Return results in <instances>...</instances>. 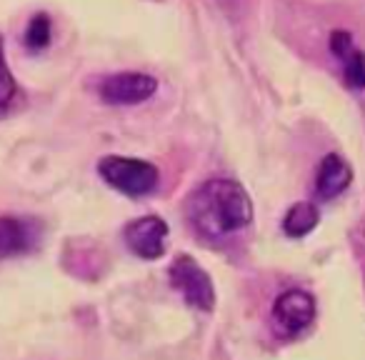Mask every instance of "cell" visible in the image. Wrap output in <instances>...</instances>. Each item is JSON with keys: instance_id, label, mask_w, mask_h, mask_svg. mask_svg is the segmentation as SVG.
<instances>
[{"instance_id": "obj_9", "label": "cell", "mask_w": 365, "mask_h": 360, "mask_svg": "<svg viewBox=\"0 0 365 360\" xmlns=\"http://www.w3.org/2000/svg\"><path fill=\"white\" fill-rule=\"evenodd\" d=\"M330 53L343 66L345 83L355 91L365 88V53L353 43V36L348 31H333L330 33Z\"/></svg>"}, {"instance_id": "obj_4", "label": "cell", "mask_w": 365, "mask_h": 360, "mask_svg": "<svg viewBox=\"0 0 365 360\" xmlns=\"http://www.w3.org/2000/svg\"><path fill=\"white\" fill-rule=\"evenodd\" d=\"M158 93V78L150 73H113V76L103 78L98 86V96L106 106H140V103L150 101Z\"/></svg>"}, {"instance_id": "obj_12", "label": "cell", "mask_w": 365, "mask_h": 360, "mask_svg": "<svg viewBox=\"0 0 365 360\" xmlns=\"http://www.w3.org/2000/svg\"><path fill=\"white\" fill-rule=\"evenodd\" d=\"M16 93H18L16 78H13L11 66L6 61V46H3V38H0V110L11 106Z\"/></svg>"}, {"instance_id": "obj_5", "label": "cell", "mask_w": 365, "mask_h": 360, "mask_svg": "<svg viewBox=\"0 0 365 360\" xmlns=\"http://www.w3.org/2000/svg\"><path fill=\"white\" fill-rule=\"evenodd\" d=\"M168 223L160 215H143L123 228V240L128 250L140 260H158L168 248Z\"/></svg>"}, {"instance_id": "obj_8", "label": "cell", "mask_w": 365, "mask_h": 360, "mask_svg": "<svg viewBox=\"0 0 365 360\" xmlns=\"http://www.w3.org/2000/svg\"><path fill=\"white\" fill-rule=\"evenodd\" d=\"M350 183H353V168L343 155L330 153L320 160L318 173H315V195L320 200L338 198L350 188Z\"/></svg>"}, {"instance_id": "obj_10", "label": "cell", "mask_w": 365, "mask_h": 360, "mask_svg": "<svg viewBox=\"0 0 365 360\" xmlns=\"http://www.w3.org/2000/svg\"><path fill=\"white\" fill-rule=\"evenodd\" d=\"M318 220H320V213L313 203H308V200L295 203V205H290L288 213L283 215V233L288 235V238L300 240L313 233Z\"/></svg>"}, {"instance_id": "obj_2", "label": "cell", "mask_w": 365, "mask_h": 360, "mask_svg": "<svg viewBox=\"0 0 365 360\" xmlns=\"http://www.w3.org/2000/svg\"><path fill=\"white\" fill-rule=\"evenodd\" d=\"M98 175L106 180V185L128 198H145L160 183L158 165L130 155H106L98 163Z\"/></svg>"}, {"instance_id": "obj_3", "label": "cell", "mask_w": 365, "mask_h": 360, "mask_svg": "<svg viewBox=\"0 0 365 360\" xmlns=\"http://www.w3.org/2000/svg\"><path fill=\"white\" fill-rule=\"evenodd\" d=\"M168 280H170L173 290L180 293V298L185 300V305L195 310H210L215 308V288L210 280L208 270L203 265H198V260L190 258L188 253L175 255V260L168 268Z\"/></svg>"}, {"instance_id": "obj_6", "label": "cell", "mask_w": 365, "mask_h": 360, "mask_svg": "<svg viewBox=\"0 0 365 360\" xmlns=\"http://www.w3.org/2000/svg\"><path fill=\"white\" fill-rule=\"evenodd\" d=\"M273 320L283 333H303L315 320V298L305 290H285L273 303Z\"/></svg>"}, {"instance_id": "obj_11", "label": "cell", "mask_w": 365, "mask_h": 360, "mask_svg": "<svg viewBox=\"0 0 365 360\" xmlns=\"http://www.w3.org/2000/svg\"><path fill=\"white\" fill-rule=\"evenodd\" d=\"M51 38H53L51 16L48 13H33L26 26V33H23V46L31 53H41L51 46Z\"/></svg>"}, {"instance_id": "obj_7", "label": "cell", "mask_w": 365, "mask_h": 360, "mask_svg": "<svg viewBox=\"0 0 365 360\" xmlns=\"http://www.w3.org/2000/svg\"><path fill=\"white\" fill-rule=\"evenodd\" d=\"M41 225L36 218L3 215L0 218V258H18L38 248Z\"/></svg>"}, {"instance_id": "obj_1", "label": "cell", "mask_w": 365, "mask_h": 360, "mask_svg": "<svg viewBox=\"0 0 365 360\" xmlns=\"http://www.w3.org/2000/svg\"><path fill=\"white\" fill-rule=\"evenodd\" d=\"M190 228L205 240H223L253 220V200L233 178H208L185 200Z\"/></svg>"}]
</instances>
